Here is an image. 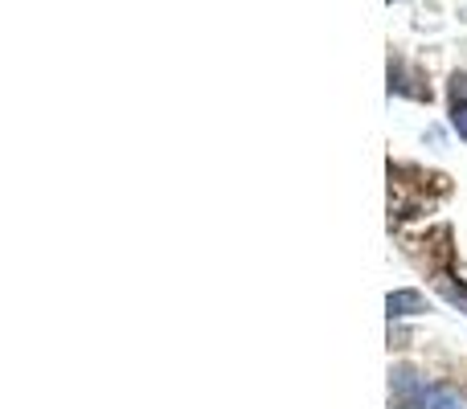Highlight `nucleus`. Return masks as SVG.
I'll return each mask as SVG.
<instances>
[{"label": "nucleus", "instance_id": "obj_1", "mask_svg": "<svg viewBox=\"0 0 467 409\" xmlns=\"http://www.w3.org/2000/svg\"><path fill=\"white\" fill-rule=\"evenodd\" d=\"M386 307H389V315H419V312H427V299L419 291H394L386 299Z\"/></svg>", "mask_w": 467, "mask_h": 409}, {"label": "nucleus", "instance_id": "obj_2", "mask_svg": "<svg viewBox=\"0 0 467 409\" xmlns=\"http://www.w3.org/2000/svg\"><path fill=\"white\" fill-rule=\"evenodd\" d=\"M451 123H455V131H460V139H467V103H460V98H455V107H451Z\"/></svg>", "mask_w": 467, "mask_h": 409}]
</instances>
